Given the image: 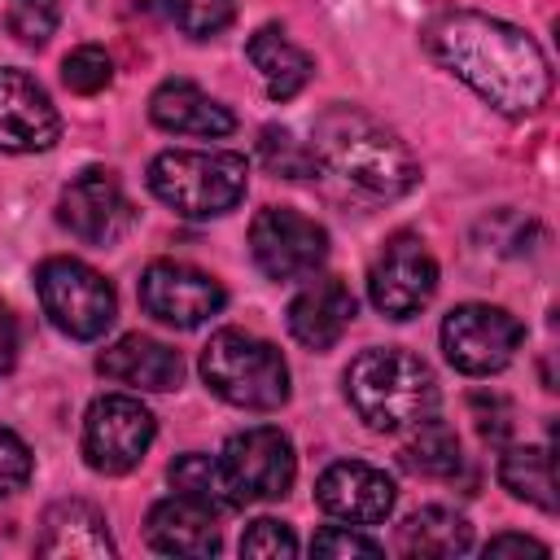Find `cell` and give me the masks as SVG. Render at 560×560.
<instances>
[{
  "label": "cell",
  "mask_w": 560,
  "mask_h": 560,
  "mask_svg": "<svg viewBox=\"0 0 560 560\" xmlns=\"http://www.w3.org/2000/svg\"><path fill=\"white\" fill-rule=\"evenodd\" d=\"M424 44L442 70L468 83L503 118H525L551 96V70L542 48L503 18L451 9L429 22Z\"/></svg>",
  "instance_id": "1"
},
{
  "label": "cell",
  "mask_w": 560,
  "mask_h": 560,
  "mask_svg": "<svg viewBox=\"0 0 560 560\" xmlns=\"http://www.w3.org/2000/svg\"><path fill=\"white\" fill-rule=\"evenodd\" d=\"M311 153L346 188L368 201H398L420 184V162L411 149L359 105H328L311 127Z\"/></svg>",
  "instance_id": "2"
},
{
  "label": "cell",
  "mask_w": 560,
  "mask_h": 560,
  "mask_svg": "<svg viewBox=\"0 0 560 560\" xmlns=\"http://www.w3.org/2000/svg\"><path fill=\"white\" fill-rule=\"evenodd\" d=\"M346 398L354 416L376 433L411 429L416 420L438 411V381L424 359L398 346H376L350 359L346 368Z\"/></svg>",
  "instance_id": "3"
},
{
  "label": "cell",
  "mask_w": 560,
  "mask_h": 560,
  "mask_svg": "<svg viewBox=\"0 0 560 560\" xmlns=\"http://www.w3.org/2000/svg\"><path fill=\"white\" fill-rule=\"evenodd\" d=\"M249 162L228 149H166L149 162V192L179 219H219L241 206Z\"/></svg>",
  "instance_id": "4"
},
{
  "label": "cell",
  "mask_w": 560,
  "mask_h": 560,
  "mask_svg": "<svg viewBox=\"0 0 560 560\" xmlns=\"http://www.w3.org/2000/svg\"><path fill=\"white\" fill-rule=\"evenodd\" d=\"M201 381L241 411H276L289 402V368L280 350L245 328H219L201 346Z\"/></svg>",
  "instance_id": "5"
},
{
  "label": "cell",
  "mask_w": 560,
  "mask_h": 560,
  "mask_svg": "<svg viewBox=\"0 0 560 560\" xmlns=\"http://www.w3.org/2000/svg\"><path fill=\"white\" fill-rule=\"evenodd\" d=\"M35 293L48 324L74 341H96L118 315V298L109 280L83 258H66V254L44 258L35 271Z\"/></svg>",
  "instance_id": "6"
},
{
  "label": "cell",
  "mask_w": 560,
  "mask_h": 560,
  "mask_svg": "<svg viewBox=\"0 0 560 560\" xmlns=\"http://www.w3.org/2000/svg\"><path fill=\"white\" fill-rule=\"evenodd\" d=\"M525 341V324L490 302H464L442 319V350L446 363L464 376H494L503 372Z\"/></svg>",
  "instance_id": "7"
},
{
  "label": "cell",
  "mask_w": 560,
  "mask_h": 560,
  "mask_svg": "<svg viewBox=\"0 0 560 560\" xmlns=\"http://www.w3.org/2000/svg\"><path fill=\"white\" fill-rule=\"evenodd\" d=\"M153 433H158V420L140 398L101 394L83 416V459L92 472L122 477L144 459V451L153 446Z\"/></svg>",
  "instance_id": "8"
},
{
  "label": "cell",
  "mask_w": 560,
  "mask_h": 560,
  "mask_svg": "<svg viewBox=\"0 0 560 560\" xmlns=\"http://www.w3.org/2000/svg\"><path fill=\"white\" fill-rule=\"evenodd\" d=\"M249 254L267 280H302L328 258V232L289 206H267L249 223Z\"/></svg>",
  "instance_id": "9"
},
{
  "label": "cell",
  "mask_w": 560,
  "mask_h": 560,
  "mask_svg": "<svg viewBox=\"0 0 560 560\" xmlns=\"http://www.w3.org/2000/svg\"><path fill=\"white\" fill-rule=\"evenodd\" d=\"M438 289V262L424 249L420 236L398 232L381 245L372 271H368V298L385 319H411L429 306Z\"/></svg>",
  "instance_id": "10"
},
{
  "label": "cell",
  "mask_w": 560,
  "mask_h": 560,
  "mask_svg": "<svg viewBox=\"0 0 560 560\" xmlns=\"http://www.w3.org/2000/svg\"><path fill=\"white\" fill-rule=\"evenodd\" d=\"M223 302H228V293L210 271L175 262V258H158L140 276V306H144V315H153L166 328H184V332L201 328L206 319H214L223 311Z\"/></svg>",
  "instance_id": "11"
},
{
  "label": "cell",
  "mask_w": 560,
  "mask_h": 560,
  "mask_svg": "<svg viewBox=\"0 0 560 560\" xmlns=\"http://www.w3.org/2000/svg\"><path fill=\"white\" fill-rule=\"evenodd\" d=\"M57 223L79 236L83 245H114L136 228V206L122 192L118 175L105 166H92L74 175L57 197Z\"/></svg>",
  "instance_id": "12"
},
{
  "label": "cell",
  "mask_w": 560,
  "mask_h": 560,
  "mask_svg": "<svg viewBox=\"0 0 560 560\" xmlns=\"http://www.w3.org/2000/svg\"><path fill=\"white\" fill-rule=\"evenodd\" d=\"M219 459H223V468H228V477L245 503L249 499H284L293 477H298L293 442L276 424H254V429L232 433Z\"/></svg>",
  "instance_id": "13"
},
{
  "label": "cell",
  "mask_w": 560,
  "mask_h": 560,
  "mask_svg": "<svg viewBox=\"0 0 560 560\" xmlns=\"http://www.w3.org/2000/svg\"><path fill=\"white\" fill-rule=\"evenodd\" d=\"M61 136V114L44 83L18 66H0V153H44Z\"/></svg>",
  "instance_id": "14"
},
{
  "label": "cell",
  "mask_w": 560,
  "mask_h": 560,
  "mask_svg": "<svg viewBox=\"0 0 560 560\" xmlns=\"http://www.w3.org/2000/svg\"><path fill=\"white\" fill-rule=\"evenodd\" d=\"M394 481L363 459H337L315 481V503L346 525H376L394 512Z\"/></svg>",
  "instance_id": "15"
},
{
  "label": "cell",
  "mask_w": 560,
  "mask_h": 560,
  "mask_svg": "<svg viewBox=\"0 0 560 560\" xmlns=\"http://www.w3.org/2000/svg\"><path fill=\"white\" fill-rule=\"evenodd\" d=\"M96 372L105 381H118V385H131V389H149V394H166V389L184 385L179 350H171L166 341L144 337V332H127L114 346H105L101 359H96Z\"/></svg>",
  "instance_id": "16"
},
{
  "label": "cell",
  "mask_w": 560,
  "mask_h": 560,
  "mask_svg": "<svg viewBox=\"0 0 560 560\" xmlns=\"http://www.w3.org/2000/svg\"><path fill=\"white\" fill-rule=\"evenodd\" d=\"M359 302L341 276H319L311 280L293 302H289V332L306 350H332L341 332L350 328Z\"/></svg>",
  "instance_id": "17"
},
{
  "label": "cell",
  "mask_w": 560,
  "mask_h": 560,
  "mask_svg": "<svg viewBox=\"0 0 560 560\" xmlns=\"http://www.w3.org/2000/svg\"><path fill=\"white\" fill-rule=\"evenodd\" d=\"M35 551L44 560H109L114 556V538L105 529L101 508H92L88 499H61L44 512V529Z\"/></svg>",
  "instance_id": "18"
},
{
  "label": "cell",
  "mask_w": 560,
  "mask_h": 560,
  "mask_svg": "<svg viewBox=\"0 0 560 560\" xmlns=\"http://www.w3.org/2000/svg\"><path fill=\"white\" fill-rule=\"evenodd\" d=\"M149 118L171 131V136H232L236 131V114L228 105H219L214 96H206L192 79H166L153 88L149 96Z\"/></svg>",
  "instance_id": "19"
},
{
  "label": "cell",
  "mask_w": 560,
  "mask_h": 560,
  "mask_svg": "<svg viewBox=\"0 0 560 560\" xmlns=\"http://www.w3.org/2000/svg\"><path fill=\"white\" fill-rule=\"evenodd\" d=\"M144 538L162 556H214L219 551L214 512L192 503V499H184V494H171V499L149 508Z\"/></svg>",
  "instance_id": "20"
},
{
  "label": "cell",
  "mask_w": 560,
  "mask_h": 560,
  "mask_svg": "<svg viewBox=\"0 0 560 560\" xmlns=\"http://www.w3.org/2000/svg\"><path fill=\"white\" fill-rule=\"evenodd\" d=\"M245 57L258 70V79H262L271 101H293L311 83V74H315L311 52L298 48L280 26H258L249 35V44H245Z\"/></svg>",
  "instance_id": "21"
},
{
  "label": "cell",
  "mask_w": 560,
  "mask_h": 560,
  "mask_svg": "<svg viewBox=\"0 0 560 560\" xmlns=\"http://www.w3.org/2000/svg\"><path fill=\"white\" fill-rule=\"evenodd\" d=\"M472 547V525L455 512V508H442V503H429L420 512H411L402 525H398V551L402 556H464Z\"/></svg>",
  "instance_id": "22"
},
{
  "label": "cell",
  "mask_w": 560,
  "mask_h": 560,
  "mask_svg": "<svg viewBox=\"0 0 560 560\" xmlns=\"http://www.w3.org/2000/svg\"><path fill=\"white\" fill-rule=\"evenodd\" d=\"M166 477H171L175 494H184V499H192V503L210 508L214 516H228V512L245 508V499L236 494V486H232V477H228L223 459H210V455H201V451L175 455V459H171V468H166Z\"/></svg>",
  "instance_id": "23"
},
{
  "label": "cell",
  "mask_w": 560,
  "mask_h": 560,
  "mask_svg": "<svg viewBox=\"0 0 560 560\" xmlns=\"http://www.w3.org/2000/svg\"><path fill=\"white\" fill-rule=\"evenodd\" d=\"M398 459H402L407 472H416V477H433V481H446V477H455V472L464 468L455 429H451L446 420H433V416H424V420L411 424V438L402 442Z\"/></svg>",
  "instance_id": "24"
},
{
  "label": "cell",
  "mask_w": 560,
  "mask_h": 560,
  "mask_svg": "<svg viewBox=\"0 0 560 560\" xmlns=\"http://www.w3.org/2000/svg\"><path fill=\"white\" fill-rule=\"evenodd\" d=\"M499 481L512 499L534 503L542 512H556V477H551V451L547 446H512L499 459Z\"/></svg>",
  "instance_id": "25"
},
{
  "label": "cell",
  "mask_w": 560,
  "mask_h": 560,
  "mask_svg": "<svg viewBox=\"0 0 560 560\" xmlns=\"http://www.w3.org/2000/svg\"><path fill=\"white\" fill-rule=\"evenodd\" d=\"M258 158H262V166L271 175H284V179H306L319 166L315 153L302 140H293L289 127H262L258 131Z\"/></svg>",
  "instance_id": "26"
},
{
  "label": "cell",
  "mask_w": 560,
  "mask_h": 560,
  "mask_svg": "<svg viewBox=\"0 0 560 560\" xmlns=\"http://www.w3.org/2000/svg\"><path fill=\"white\" fill-rule=\"evenodd\" d=\"M162 9L192 39H210L236 18V0H162Z\"/></svg>",
  "instance_id": "27"
},
{
  "label": "cell",
  "mask_w": 560,
  "mask_h": 560,
  "mask_svg": "<svg viewBox=\"0 0 560 560\" xmlns=\"http://www.w3.org/2000/svg\"><path fill=\"white\" fill-rule=\"evenodd\" d=\"M61 79H66V88L79 92V96H96V92H105L109 79H114L109 52L96 48V44H79V48H70L66 61H61Z\"/></svg>",
  "instance_id": "28"
},
{
  "label": "cell",
  "mask_w": 560,
  "mask_h": 560,
  "mask_svg": "<svg viewBox=\"0 0 560 560\" xmlns=\"http://www.w3.org/2000/svg\"><path fill=\"white\" fill-rule=\"evenodd\" d=\"M57 22H61L57 0H13L9 13H4L9 35H13L18 44H26V48L48 44V35L57 31Z\"/></svg>",
  "instance_id": "29"
},
{
  "label": "cell",
  "mask_w": 560,
  "mask_h": 560,
  "mask_svg": "<svg viewBox=\"0 0 560 560\" xmlns=\"http://www.w3.org/2000/svg\"><path fill=\"white\" fill-rule=\"evenodd\" d=\"M241 556H267V560H289L298 556V538L284 521H271V516H258L249 521V529L241 534Z\"/></svg>",
  "instance_id": "30"
},
{
  "label": "cell",
  "mask_w": 560,
  "mask_h": 560,
  "mask_svg": "<svg viewBox=\"0 0 560 560\" xmlns=\"http://www.w3.org/2000/svg\"><path fill=\"white\" fill-rule=\"evenodd\" d=\"M26 481H31V446L13 429H0V499L18 494Z\"/></svg>",
  "instance_id": "31"
},
{
  "label": "cell",
  "mask_w": 560,
  "mask_h": 560,
  "mask_svg": "<svg viewBox=\"0 0 560 560\" xmlns=\"http://www.w3.org/2000/svg\"><path fill=\"white\" fill-rule=\"evenodd\" d=\"M311 551L315 556H381V547L354 529H341V525H328L311 538Z\"/></svg>",
  "instance_id": "32"
},
{
  "label": "cell",
  "mask_w": 560,
  "mask_h": 560,
  "mask_svg": "<svg viewBox=\"0 0 560 560\" xmlns=\"http://www.w3.org/2000/svg\"><path fill=\"white\" fill-rule=\"evenodd\" d=\"M472 416H477V429H481V438L486 442H503L508 438V429H512V411H508V402L503 398H486V394H472Z\"/></svg>",
  "instance_id": "33"
},
{
  "label": "cell",
  "mask_w": 560,
  "mask_h": 560,
  "mask_svg": "<svg viewBox=\"0 0 560 560\" xmlns=\"http://www.w3.org/2000/svg\"><path fill=\"white\" fill-rule=\"evenodd\" d=\"M499 560V556H551L547 551V542H538V538H525V534H499V538H490L486 542V560Z\"/></svg>",
  "instance_id": "34"
},
{
  "label": "cell",
  "mask_w": 560,
  "mask_h": 560,
  "mask_svg": "<svg viewBox=\"0 0 560 560\" xmlns=\"http://www.w3.org/2000/svg\"><path fill=\"white\" fill-rule=\"evenodd\" d=\"M13 363H18V319H13V311L0 302V376H4Z\"/></svg>",
  "instance_id": "35"
}]
</instances>
